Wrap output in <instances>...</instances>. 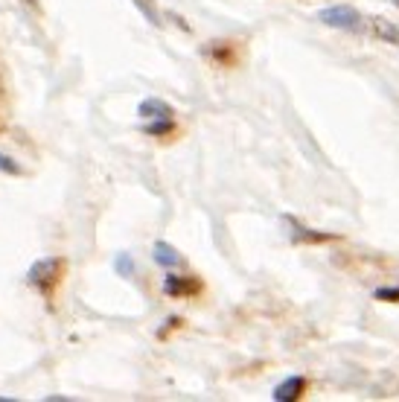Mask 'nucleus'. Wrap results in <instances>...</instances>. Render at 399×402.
<instances>
[{"label":"nucleus","mask_w":399,"mask_h":402,"mask_svg":"<svg viewBox=\"0 0 399 402\" xmlns=\"http://www.w3.org/2000/svg\"><path fill=\"white\" fill-rule=\"evenodd\" d=\"M373 27H376V30H379V35H382V38H388V41H396V38H399V32H396V30H391V27H388V20H382V18H373Z\"/></svg>","instance_id":"f8f14e48"},{"label":"nucleus","mask_w":399,"mask_h":402,"mask_svg":"<svg viewBox=\"0 0 399 402\" xmlns=\"http://www.w3.org/2000/svg\"><path fill=\"white\" fill-rule=\"evenodd\" d=\"M61 268H64V259L44 256L27 271V283H30V286H35L41 295H50L53 286H56V280H59V274H61Z\"/></svg>","instance_id":"f03ea898"},{"label":"nucleus","mask_w":399,"mask_h":402,"mask_svg":"<svg viewBox=\"0 0 399 402\" xmlns=\"http://www.w3.org/2000/svg\"><path fill=\"white\" fill-rule=\"evenodd\" d=\"M0 402H12V399L9 396H0Z\"/></svg>","instance_id":"2eb2a0df"},{"label":"nucleus","mask_w":399,"mask_h":402,"mask_svg":"<svg viewBox=\"0 0 399 402\" xmlns=\"http://www.w3.org/2000/svg\"><path fill=\"white\" fill-rule=\"evenodd\" d=\"M335 240H338L335 233H323V230H312V227L294 225V242H306V245H323V242H335Z\"/></svg>","instance_id":"423d86ee"},{"label":"nucleus","mask_w":399,"mask_h":402,"mask_svg":"<svg viewBox=\"0 0 399 402\" xmlns=\"http://www.w3.org/2000/svg\"><path fill=\"white\" fill-rule=\"evenodd\" d=\"M318 20L323 27H333L341 32H362L364 30V18L356 6H347V4H335V6H326L318 12Z\"/></svg>","instance_id":"f257e3e1"},{"label":"nucleus","mask_w":399,"mask_h":402,"mask_svg":"<svg viewBox=\"0 0 399 402\" xmlns=\"http://www.w3.org/2000/svg\"><path fill=\"white\" fill-rule=\"evenodd\" d=\"M152 256H155V263L163 266V268H178V266H181V254H178L169 242H155Z\"/></svg>","instance_id":"0eeeda50"},{"label":"nucleus","mask_w":399,"mask_h":402,"mask_svg":"<svg viewBox=\"0 0 399 402\" xmlns=\"http://www.w3.org/2000/svg\"><path fill=\"white\" fill-rule=\"evenodd\" d=\"M131 4L140 9V15H143L152 27H160V15H157V9H155V4L152 0H131Z\"/></svg>","instance_id":"1a4fd4ad"},{"label":"nucleus","mask_w":399,"mask_h":402,"mask_svg":"<svg viewBox=\"0 0 399 402\" xmlns=\"http://www.w3.org/2000/svg\"><path fill=\"white\" fill-rule=\"evenodd\" d=\"M20 4H30L32 9H38V0H20Z\"/></svg>","instance_id":"4468645a"},{"label":"nucleus","mask_w":399,"mask_h":402,"mask_svg":"<svg viewBox=\"0 0 399 402\" xmlns=\"http://www.w3.org/2000/svg\"><path fill=\"white\" fill-rule=\"evenodd\" d=\"M201 289V283L193 277H184V274H167L163 277V292L169 297H186V295H196Z\"/></svg>","instance_id":"20e7f679"},{"label":"nucleus","mask_w":399,"mask_h":402,"mask_svg":"<svg viewBox=\"0 0 399 402\" xmlns=\"http://www.w3.org/2000/svg\"><path fill=\"white\" fill-rule=\"evenodd\" d=\"M376 300H385V303H399V289H376Z\"/></svg>","instance_id":"ddd939ff"},{"label":"nucleus","mask_w":399,"mask_h":402,"mask_svg":"<svg viewBox=\"0 0 399 402\" xmlns=\"http://www.w3.org/2000/svg\"><path fill=\"white\" fill-rule=\"evenodd\" d=\"M0 172H6V175H23V170L18 167V163H15L9 155H4V152H0Z\"/></svg>","instance_id":"9b49d317"},{"label":"nucleus","mask_w":399,"mask_h":402,"mask_svg":"<svg viewBox=\"0 0 399 402\" xmlns=\"http://www.w3.org/2000/svg\"><path fill=\"white\" fill-rule=\"evenodd\" d=\"M114 268L120 271L123 277H131V274H134V263H131V256H129V254H120V256L114 259Z\"/></svg>","instance_id":"9d476101"},{"label":"nucleus","mask_w":399,"mask_h":402,"mask_svg":"<svg viewBox=\"0 0 399 402\" xmlns=\"http://www.w3.org/2000/svg\"><path fill=\"white\" fill-rule=\"evenodd\" d=\"M143 131H146L149 137H169V134L175 131V123H172V117H160V120L149 123Z\"/></svg>","instance_id":"6e6552de"},{"label":"nucleus","mask_w":399,"mask_h":402,"mask_svg":"<svg viewBox=\"0 0 399 402\" xmlns=\"http://www.w3.org/2000/svg\"><path fill=\"white\" fill-rule=\"evenodd\" d=\"M137 114L143 117V120H160V117H172L175 111H172L169 102H163L157 97H149V100H143L137 105Z\"/></svg>","instance_id":"39448f33"},{"label":"nucleus","mask_w":399,"mask_h":402,"mask_svg":"<svg viewBox=\"0 0 399 402\" xmlns=\"http://www.w3.org/2000/svg\"><path fill=\"white\" fill-rule=\"evenodd\" d=\"M303 394H306V376H289V379H283L274 388L271 399L274 402H297Z\"/></svg>","instance_id":"7ed1b4c3"}]
</instances>
